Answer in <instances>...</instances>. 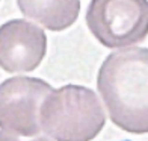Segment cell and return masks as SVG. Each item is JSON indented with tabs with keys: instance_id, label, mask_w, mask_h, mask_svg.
<instances>
[{
	"instance_id": "cell-1",
	"label": "cell",
	"mask_w": 148,
	"mask_h": 141,
	"mask_svg": "<svg viewBox=\"0 0 148 141\" xmlns=\"http://www.w3.org/2000/svg\"><path fill=\"white\" fill-rule=\"evenodd\" d=\"M97 88L112 123L130 133H148V49L113 52L98 70Z\"/></svg>"
},
{
	"instance_id": "cell-3",
	"label": "cell",
	"mask_w": 148,
	"mask_h": 141,
	"mask_svg": "<svg viewBox=\"0 0 148 141\" xmlns=\"http://www.w3.org/2000/svg\"><path fill=\"white\" fill-rule=\"evenodd\" d=\"M86 24L104 47L116 49L144 41L148 35L147 0H94Z\"/></svg>"
},
{
	"instance_id": "cell-6",
	"label": "cell",
	"mask_w": 148,
	"mask_h": 141,
	"mask_svg": "<svg viewBox=\"0 0 148 141\" xmlns=\"http://www.w3.org/2000/svg\"><path fill=\"white\" fill-rule=\"evenodd\" d=\"M17 6L24 17L35 20L50 30H64L76 21L80 12L79 0H62V2H33L18 0Z\"/></svg>"
},
{
	"instance_id": "cell-2",
	"label": "cell",
	"mask_w": 148,
	"mask_h": 141,
	"mask_svg": "<svg viewBox=\"0 0 148 141\" xmlns=\"http://www.w3.org/2000/svg\"><path fill=\"white\" fill-rule=\"evenodd\" d=\"M41 127L55 141H91L106 123L97 94L82 85L53 90L41 108Z\"/></svg>"
},
{
	"instance_id": "cell-5",
	"label": "cell",
	"mask_w": 148,
	"mask_h": 141,
	"mask_svg": "<svg viewBox=\"0 0 148 141\" xmlns=\"http://www.w3.org/2000/svg\"><path fill=\"white\" fill-rule=\"evenodd\" d=\"M47 37L27 20H11L0 28V65L8 73L32 71L42 62Z\"/></svg>"
},
{
	"instance_id": "cell-4",
	"label": "cell",
	"mask_w": 148,
	"mask_h": 141,
	"mask_svg": "<svg viewBox=\"0 0 148 141\" xmlns=\"http://www.w3.org/2000/svg\"><path fill=\"white\" fill-rule=\"evenodd\" d=\"M53 91L38 77L6 79L0 88V129L24 138L42 135L41 108Z\"/></svg>"
},
{
	"instance_id": "cell-7",
	"label": "cell",
	"mask_w": 148,
	"mask_h": 141,
	"mask_svg": "<svg viewBox=\"0 0 148 141\" xmlns=\"http://www.w3.org/2000/svg\"><path fill=\"white\" fill-rule=\"evenodd\" d=\"M0 141H51V140L45 135H39L35 138H24V137H18L15 133L0 129Z\"/></svg>"
}]
</instances>
